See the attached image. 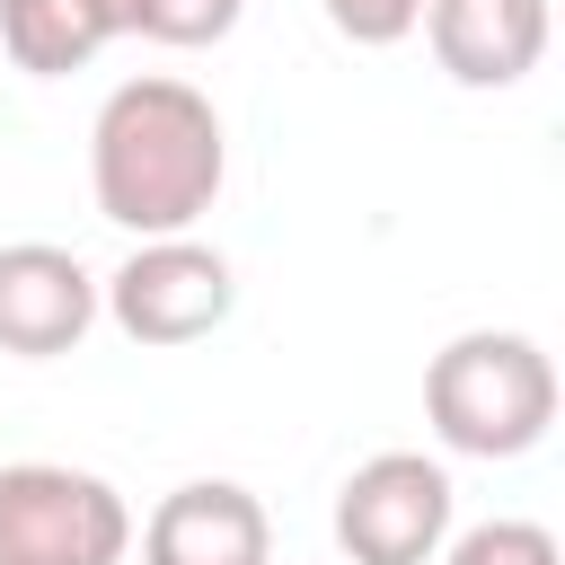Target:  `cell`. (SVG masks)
I'll use <instances>...</instances> for the list:
<instances>
[{"label":"cell","mask_w":565,"mask_h":565,"mask_svg":"<svg viewBox=\"0 0 565 565\" xmlns=\"http://www.w3.org/2000/svg\"><path fill=\"white\" fill-rule=\"evenodd\" d=\"M318 9L344 44H406L415 18H424V0H318Z\"/></svg>","instance_id":"cell-12"},{"label":"cell","mask_w":565,"mask_h":565,"mask_svg":"<svg viewBox=\"0 0 565 565\" xmlns=\"http://www.w3.org/2000/svg\"><path fill=\"white\" fill-rule=\"evenodd\" d=\"M415 26L459 88H521L547 53V0H424Z\"/></svg>","instance_id":"cell-8"},{"label":"cell","mask_w":565,"mask_h":565,"mask_svg":"<svg viewBox=\"0 0 565 565\" xmlns=\"http://www.w3.org/2000/svg\"><path fill=\"white\" fill-rule=\"evenodd\" d=\"M450 468L424 450H371L335 486V547L344 565H433L450 539Z\"/></svg>","instance_id":"cell-5"},{"label":"cell","mask_w":565,"mask_h":565,"mask_svg":"<svg viewBox=\"0 0 565 565\" xmlns=\"http://www.w3.org/2000/svg\"><path fill=\"white\" fill-rule=\"evenodd\" d=\"M238 300V274L221 247H203L194 230L185 238H141L106 282H97V318H115L141 353H177V344H203Z\"/></svg>","instance_id":"cell-4"},{"label":"cell","mask_w":565,"mask_h":565,"mask_svg":"<svg viewBox=\"0 0 565 565\" xmlns=\"http://www.w3.org/2000/svg\"><path fill=\"white\" fill-rule=\"evenodd\" d=\"M424 424L459 459H521L556 424V362L521 327H468L424 362Z\"/></svg>","instance_id":"cell-2"},{"label":"cell","mask_w":565,"mask_h":565,"mask_svg":"<svg viewBox=\"0 0 565 565\" xmlns=\"http://www.w3.org/2000/svg\"><path fill=\"white\" fill-rule=\"evenodd\" d=\"M238 18H247V0H132V35H150V44H177V53H203V44H221Z\"/></svg>","instance_id":"cell-10"},{"label":"cell","mask_w":565,"mask_h":565,"mask_svg":"<svg viewBox=\"0 0 565 565\" xmlns=\"http://www.w3.org/2000/svg\"><path fill=\"white\" fill-rule=\"evenodd\" d=\"M221 177H230V132L194 79L141 71L88 124V194L132 238H185L221 203Z\"/></svg>","instance_id":"cell-1"},{"label":"cell","mask_w":565,"mask_h":565,"mask_svg":"<svg viewBox=\"0 0 565 565\" xmlns=\"http://www.w3.org/2000/svg\"><path fill=\"white\" fill-rule=\"evenodd\" d=\"M441 565H565V556H556V530L539 521H477L441 539Z\"/></svg>","instance_id":"cell-11"},{"label":"cell","mask_w":565,"mask_h":565,"mask_svg":"<svg viewBox=\"0 0 565 565\" xmlns=\"http://www.w3.org/2000/svg\"><path fill=\"white\" fill-rule=\"evenodd\" d=\"M132 556V503L71 459H18L0 468V565H124Z\"/></svg>","instance_id":"cell-3"},{"label":"cell","mask_w":565,"mask_h":565,"mask_svg":"<svg viewBox=\"0 0 565 565\" xmlns=\"http://www.w3.org/2000/svg\"><path fill=\"white\" fill-rule=\"evenodd\" d=\"M274 521L238 477H185L141 521V565H265Z\"/></svg>","instance_id":"cell-7"},{"label":"cell","mask_w":565,"mask_h":565,"mask_svg":"<svg viewBox=\"0 0 565 565\" xmlns=\"http://www.w3.org/2000/svg\"><path fill=\"white\" fill-rule=\"evenodd\" d=\"M0 53L26 79H71L106 53V26L88 18V0H0Z\"/></svg>","instance_id":"cell-9"},{"label":"cell","mask_w":565,"mask_h":565,"mask_svg":"<svg viewBox=\"0 0 565 565\" xmlns=\"http://www.w3.org/2000/svg\"><path fill=\"white\" fill-rule=\"evenodd\" d=\"M88 327H97V274L53 238H9L0 247V353L53 362V353H79Z\"/></svg>","instance_id":"cell-6"}]
</instances>
